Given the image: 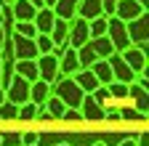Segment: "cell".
I'll use <instances>...</instances> for the list:
<instances>
[{"label": "cell", "instance_id": "obj_1", "mask_svg": "<svg viewBox=\"0 0 149 146\" xmlns=\"http://www.w3.org/2000/svg\"><path fill=\"white\" fill-rule=\"evenodd\" d=\"M51 88H53V93L59 96L69 109H77L80 101H83V96H85V93H83V88L74 82V77H56Z\"/></svg>", "mask_w": 149, "mask_h": 146}, {"label": "cell", "instance_id": "obj_2", "mask_svg": "<svg viewBox=\"0 0 149 146\" xmlns=\"http://www.w3.org/2000/svg\"><path fill=\"white\" fill-rule=\"evenodd\" d=\"M125 29H128L130 45L146 48V43H149V11H144V13H139V16H136V19L125 21Z\"/></svg>", "mask_w": 149, "mask_h": 146}, {"label": "cell", "instance_id": "obj_3", "mask_svg": "<svg viewBox=\"0 0 149 146\" xmlns=\"http://www.w3.org/2000/svg\"><path fill=\"white\" fill-rule=\"evenodd\" d=\"M11 48H13V59H37V45L35 37H24L19 32H8Z\"/></svg>", "mask_w": 149, "mask_h": 146}, {"label": "cell", "instance_id": "obj_4", "mask_svg": "<svg viewBox=\"0 0 149 146\" xmlns=\"http://www.w3.org/2000/svg\"><path fill=\"white\" fill-rule=\"evenodd\" d=\"M6 98L11 104H16V106H22L24 101H29V80H24L22 75L13 72V77H11L8 88H6Z\"/></svg>", "mask_w": 149, "mask_h": 146}, {"label": "cell", "instance_id": "obj_5", "mask_svg": "<svg viewBox=\"0 0 149 146\" xmlns=\"http://www.w3.org/2000/svg\"><path fill=\"white\" fill-rule=\"evenodd\" d=\"M35 64H37V77L53 85V80L59 77V56L56 53H40Z\"/></svg>", "mask_w": 149, "mask_h": 146}, {"label": "cell", "instance_id": "obj_6", "mask_svg": "<svg viewBox=\"0 0 149 146\" xmlns=\"http://www.w3.org/2000/svg\"><path fill=\"white\" fill-rule=\"evenodd\" d=\"M91 40V32H88V19L83 16H74L69 21V32H67V45L69 48H80L83 43Z\"/></svg>", "mask_w": 149, "mask_h": 146}, {"label": "cell", "instance_id": "obj_7", "mask_svg": "<svg viewBox=\"0 0 149 146\" xmlns=\"http://www.w3.org/2000/svg\"><path fill=\"white\" fill-rule=\"evenodd\" d=\"M107 37L112 40L115 51H123L130 45V37H128V29H125V21L117 19V16H109V24H107Z\"/></svg>", "mask_w": 149, "mask_h": 146}, {"label": "cell", "instance_id": "obj_8", "mask_svg": "<svg viewBox=\"0 0 149 146\" xmlns=\"http://www.w3.org/2000/svg\"><path fill=\"white\" fill-rule=\"evenodd\" d=\"M77 109H80V114H83V122H104V112H107V109L93 98L91 93L83 96V101H80Z\"/></svg>", "mask_w": 149, "mask_h": 146}, {"label": "cell", "instance_id": "obj_9", "mask_svg": "<svg viewBox=\"0 0 149 146\" xmlns=\"http://www.w3.org/2000/svg\"><path fill=\"white\" fill-rule=\"evenodd\" d=\"M120 56H123V61L130 66L139 75V72H146V48H139V45H128V48H123L120 51Z\"/></svg>", "mask_w": 149, "mask_h": 146}, {"label": "cell", "instance_id": "obj_10", "mask_svg": "<svg viewBox=\"0 0 149 146\" xmlns=\"http://www.w3.org/2000/svg\"><path fill=\"white\" fill-rule=\"evenodd\" d=\"M107 61H109V66H112V80H120V82H133L136 72H133V69H130V66L123 61L120 51H115V53H112V56H109Z\"/></svg>", "mask_w": 149, "mask_h": 146}, {"label": "cell", "instance_id": "obj_11", "mask_svg": "<svg viewBox=\"0 0 149 146\" xmlns=\"http://www.w3.org/2000/svg\"><path fill=\"white\" fill-rule=\"evenodd\" d=\"M80 69V61H77V53H74V48H64L61 56H59V77H72L74 72Z\"/></svg>", "mask_w": 149, "mask_h": 146}, {"label": "cell", "instance_id": "obj_12", "mask_svg": "<svg viewBox=\"0 0 149 146\" xmlns=\"http://www.w3.org/2000/svg\"><path fill=\"white\" fill-rule=\"evenodd\" d=\"M53 21H56V13H53V8H51V6H40V8L35 11L32 24H35V29H37V32L48 35V32H51V27H53Z\"/></svg>", "mask_w": 149, "mask_h": 146}, {"label": "cell", "instance_id": "obj_13", "mask_svg": "<svg viewBox=\"0 0 149 146\" xmlns=\"http://www.w3.org/2000/svg\"><path fill=\"white\" fill-rule=\"evenodd\" d=\"M146 8L141 3H136V0H117V6H115V16L123 21H130V19H136L139 13H144Z\"/></svg>", "mask_w": 149, "mask_h": 146}, {"label": "cell", "instance_id": "obj_14", "mask_svg": "<svg viewBox=\"0 0 149 146\" xmlns=\"http://www.w3.org/2000/svg\"><path fill=\"white\" fill-rule=\"evenodd\" d=\"M53 93V88H51V82H45V80H32L29 82V101L32 104H37V106H43L45 104V98Z\"/></svg>", "mask_w": 149, "mask_h": 146}, {"label": "cell", "instance_id": "obj_15", "mask_svg": "<svg viewBox=\"0 0 149 146\" xmlns=\"http://www.w3.org/2000/svg\"><path fill=\"white\" fill-rule=\"evenodd\" d=\"M11 11H13V21H32L37 8L29 3V0H13V3H11Z\"/></svg>", "mask_w": 149, "mask_h": 146}, {"label": "cell", "instance_id": "obj_16", "mask_svg": "<svg viewBox=\"0 0 149 146\" xmlns=\"http://www.w3.org/2000/svg\"><path fill=\"white\" fill-rule=\"evenodd\" d=\"M56 19H64V21H72L74 16H77V0H56L51 6Z\"/></svg>", "mask_w": 149, "mask_h": 146}, {"label": "cell", "instance_id": "obj_17", "mask_svg": "<svg viewBox=\"0 0 149 146\" xmlns=\"http://www.w3.org/2000/svg\"><path fill=\"white\" fill-rule=\"evenodd\" d=\"M67 32H69V21L64 19H56L53 27H51V40H53V48H67Z\"/></svg>", "mask_w": 149, "mask_h": 146}, {"label": "cell", "instance_id": "obj_18", "mask_svg": "<svg viewBox=\"0 0 149 146\" xmlns=\"http://www.w3.org/2000/svg\"><path fill=\"white\" fill-rule=\"evenodd\" d=\"M13 72L16 75H22L24 80H37V64L35 59H13Z\"/></svg>", "mask_w": 149, "mask_h": 146}, {"label": "cell", "instance_id": "obj_19", "mask_svg": "<svg viewBox=\"0 0 149 146\" xmlns=\"http://www.w3.org/2000/svg\"><path fill=\"white\" fill-rule=\"evenodd\" d=\"M72 77H74V82L83 88V93H93V90L99 88V80H96V75H93L91 69H77Z\"/></svg>", "mask_w": 149, "mask_h": 146}, {"label": "cell", "instance_id": "obj_20", "mask_svg": "<svg viewBox=\"0 0 149 146\" xmlns=\"http://www.w3.org/2000/svg\"><path fill=\"white\" fill-rule=\"evenodd\" d=\"M88 43H91L93 53H96L99 59H109L112 53H115V45H112V40L107 37V35H99V37H91Z\"/></svg>", "mask_w": 149, "mask_h": 146}, {"label": "cell", "instance_id": "obj_21", "mask_svg": "<svg viewBox=\"0 0 149 146\" xmlns=\"http://www.w3.org/2000/svg\"><path fill=\"white\" fill-rule=\"evenodd\" d=\"M88 69L96 75L99 85H109V82H112V66H109V61H107V59H96Z\"/></svg>", "mask_w": 149, "mask_h": 146}, {"label": "cell", "instance_id": "obj_22", "mask_svg": "<svg viewBox=\"0 0 149 146\" xmlns=\"http://www.w3.org/2000/svg\"><path fill=\"white\" fill-rule=\"evenodd\" d=\"M99 13H101V0H77V16L93 19Z\"/></svg>", "mask_w": 149, "mask_h": 146}, {"label": "cell", "instance_id": "obj_23", "mask_svg": "<svg viewBox=\"0 0 149 146\" xmlns=\"http://www.w3.org/2000/svg\"><path fill=\"white\" fill-rule=\"evenodd\" d=\"M45 109H48V114L53 117V120H61V114H64V109H67V104L56 96V93H51L48 98H45V104H43Z\"/></svg>", "mask_w": 149, "mask_h": 146}, {"label": "cell", "instance_id": "obj_24", "mask_svg": "<svg viewBox=\"0 0 149 146\" xmlns=\"http://www.w3.org/2000/svg\"><path fill=\"white\" fill-rule=\"evenodd\" d=\"M74 53H77V61H80V69H88L93 61H96L99 56L93 53V48H91V43H83L80 48H74Z\"/></svg>", "mask_w": 149, "mask_h": 146}, {"label": "cell", "instance_id": "obj_25", "mask_svg": "<svg viewBox=\"0 0 149 146\" xmlns=\"http://www.w3.org/2000/svg\"><path fill=\"white\" fill-rule=\"evenodd\" d=\"M107 24H109V16H104V13H99V16H93V19H88V32H91V37L107 35Z\"/></svg>", "mask_w": 149, "mask_h": 146}, {"label": "cell", "instance_id": "obj_26", "mask_svg": "<svg viewBox=\"0 0 149 146\" xmlns=\"http://www.w3.org/2000/svg\"><path fill=\"white\" fill-rule=\"evenodd\" d=\"M128 85H130V82L112 80V82L107 85V90H109V98H112V101H128Z\"/></svg>", "mask_w": 149, "mask_h": 146}, {"label": "cell", "instance_id": "obj_27", "mask_svg": "<svg viewBox=\"0 0 149 146\" xmlns=\"http://www.w3.org/2000/svg\"><path fill=\"white\" fill-rule=\"evenodd\" d=\"M37 104L32 101H24L22 106H19V112H16V120H24V122H35V114H37Z\"/></svg>", "mask_w": 149, "mask_h": 146}, {"label": "cell", "instance_id": "obj_28", "mask_svg": "<svg viewBox=\"0 0 149 146\" xmlns=\"http://www.w3.org/2000/svg\"><path fill=\"white\" fill-rule=\"evenodd\" d=\"M117 112H120V120L123 122H130V120H146V114H141L136 106H117Z\"/></svg>", "mask_w": 149, "mask_h": 146}, {"label": "cell", "instance_id": "obj_29", "mask_svg": "<svg viewBox=\"0 0 149 146\" xmlns=\"http://www.w3.org/2000/svg\"><path fill=\"white\" fill-rule=\"evenodd\" d=\"M35 45H37V56H40V53H51V51H53V40H51V35H43V32H37V35H35Z\"/></svg>", "mask_w": 149, "mask_h": 146}, {"label": "cell", "instance_id": "obj_30", "mask_svg": "<svg viewBox=\"0 0 149 146\" xmlns=\"http://www.w3.org/2000/svg\"><path fill=\"white\" fill-rule=\"evenodd\" d=\"M11 32H19V35H24V37H35V35H37V29H35L32 21H13Z\"/></svg>", "mask_w": 149, "mask_h": 146}, {"label": "cell", "instance_id": "obj_31", "mask_svg": "<svg viewBox=\"0 0 149 146\" xmlns=\"http://www.w3.org/2000/svg\"><path fill=\"white\" fill-rule=\"evenodd\" d=\"M16 112H19L16 104H11L8 98L0 101V120H16Z\"/></svg>", "mask_w": 149, "mask_h": 146}, {"label": "cell", "instance_id": "obj_32", "mask_svg": "<svg viewBox=\"0 0 149 146\" xmlns=\"http://www.w3.org/2000/svg\"><path fill=\"white\" fill-rule=\"evenodd\" d=\"M37 141H40V136H37L35 130H27V133L19 136V146H35Z\"/></svg>", "mask_w": 149, "mask_h": 146}, {"label": "cell", "instance_id": "obj_33", "mask_svg": "<svg viewBox=\"0 0 149 146\" xmlns=\"http://www.w3.org/2000/svg\"><path fill=\"white\" fill-rule=\"evenodd\" d=\"M64 122H83V114H80V109H64V114H61Z\"/></svg>", "mask_w": 149, "mask_h": 146}, {"label": "cell", "instance_id": "obj_34", "mask_svg": "<svg viewBox=\"0 0 149 146\" xmlns=\"http://www.w3.org/2000/svg\"><path fill=\"white\" fill-rule=\"evenodd\" d=\"M115 6H117V0H101V13L104 16H115Z\"/></svg>", "mask_w": 149, "mask_h": 146}, {"label": "cell", "instance_id": "obj_35", "mask_svg": "<svg viewBox=\"0 0 149 146\" xmlns=\"http://www.w3.org/2000/svg\"><path fill=\"white\" fill-rule=\"evenodd\" d=\"M35 120H37V122H53V117L48 114V109H45V106H40V109H37V114H35Z\"/></svg>", "mask_w": 149, "mask_h": 146}, {"label": "cell", "instance_id": "obj_36", "mask_svg": "<svg viewBox=\"0 0 149 146\" xmlns=\"http://www.w3.org/2000/svg\"><path fill=\"white\" fill-rule=\"evenodd\" d=\"M136 146H149V136L146 133H139L136 136Z\"/></svg>", "mask_w": 149, "mask_h": 146}, {"label": "cell", "instance_id": "obj_37", "mask_svg": "<svg viewBox=\"0 0 149 146\" xmlns=\"http://www.w3.org/2000/svg\"><path fill=\"white\" fill-rule=\"evenodd\" d=\"M117 146H136V136H130V138H123Z\"/></svg>", "mask_w": 149, "mask_h": 146}, {"label": "cell", "instance_id": "obj_38", "mask_svg": "<svg viewBox=\"0 0 149 146\" xmlns=\"http://www.w3.org/2000/svg\"><path fill=\"white\" fill-rule=\"evenodd\" d=\"M3 40H6V27L0 24V48H3Z\"/></svg>", "mask_w": 149, "mask_h": 146}, {"label": "cell", "instance_id": "obj_39", "mask_svg": "<svg viewBox=\"0 0 149 146\" xmlns=\"http://www.w3.org/2000/svg\"><path fill=\"white\" fill-rule=\"evenodd\" d=\"M29 3H32L35 8H40V6H43V0H29Z\"/></svg>", "mask_w": 149, "mask_h": 146}, {"label": "cell", "instance_id": "obj_40", "mask_svg": "<svg viewBox=\"0 0 149 146\" xmlns=\"http://www.w3.org/2000/svg\"><path fill=\"white\" fill-rule=\"evenodd\" d=\"M56 3V0H43V6H53Z\"/></svg>", "mask_w": 149, "mask_h": 146}, {"label": "cell", "instance_id": "obj_41", "mask_svg": "<svg viewBox=\"0 0 149 146\" xmlns=\"http://www.w3.org/2000/svg\"><path fill=\"white\" fill-rule=\"evenodd\" d=\"M3 98H6V90H3V88H0V101H3Z\"/></svg>", "mask_w": 149, "mask_h": 146}, {"label": "cell", "instance_id": "obj_42", "mask_svg": "<svg viewBox=\"0 0 149 146\" xmlns=\"http://www.w3.org/2000/svg\"><path fill=\"white\" fill-rule=\"evenodd\" d=\"M91 146H107V143H101V141H96V143H91Z\"/></svg>", "mask_w": 149, "mask_h": 146}, {"label": "cell", "instance_id": "obj_43", "mask_svg": "<svg viewBox=\"0 0 149 146\" xmlns=\"http://www.w3.org/2000/svg\"><path fill=\"white\" fill-rule=\"evenodd\" d=\"M0 3H13V0H0Z\"/></svg>", "mask_w": 149, "mask_h": 146}, {"label": "cell", "instance_id": "obj_44", "mask_svg": "<svg viewBox=\"0 0 149 146\" xmlns=\"http://www.w3.org/2000/svg\"><path fill=\"white\" fill-rule=\"evenodd\" d=\"M56 146H69V143H56Z\"/></svg>", "mask_w": 149, "mask_h": 146}, {"label": "cell", "instance_id": "obj_45", "mask_svg": "<svg viewBox=\"0 0 149 146\" xmlns=\"http://www.w3.org/2000/svg\"><path fill=\"white\" fill-rule=\"evenodd\" d=\"M0 69H3V59H0Z\"/></svg>", "mask_w": 149, "mask_h": 146}, {"label": "cell", "instance_id": "obj_46", "mask_svg": "<svg viewBox=\"0 0 149 146\" xmlns=\"http://www.w3.org/2000/svg\"><path fill=\"white\" fill-rule=\"evenodd\" d=\"M35 146H40V143H35Z\"/></svg>", "mask_w": 149, "mask_h": 146}]
</instances>
